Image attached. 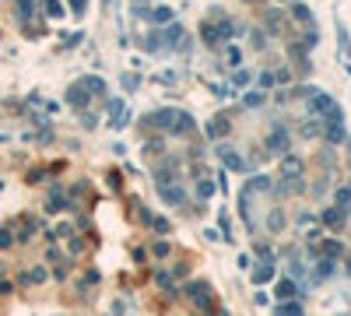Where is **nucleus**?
<instances>
[{"label": "nucleus", "instance_id": "nucleus-1", "mask_svg": "<svg viewBox=\"0 0 351 316\" xmlns=\"http://www.w3.org/2000/svg\"><path fill=\"white\" fill-rule=\"evenodd\" d=\"M232 35H239V25H204V42L207 46H214L222 39H232Z\"/></svg>", "mask_w": 351, "mask_h": 316}, {"label": "nucleus", "instance_id": "nucleus-2", "mask_svg": "<svg viewBox=\"0 0 351 316\" xmlns=\"http://www.w3.org/2000/svg\"><path fill=\"white\" fill-rule=\"evenodd\" d=\"M186 295H190L193 302L200 306V309H211L214 306V299H211V288H207V281H193L186 284Z\"/></svg>", "mask_w": 351, "mask_h": 316}, {"label": "nucleus", "instance_id": "nucleus-3", "mask_svg": "<svg viewBox=\"0 0 351 316\" xmlns=\"http://www.w3.org/2000/svg\"><path fill=\"white\" fill-rule=\"evenodd\" d=\"M313 113H319V116H330V120H337V102H334L330 95H313Z\"/></svg>", "mask_w": 351, "mask_h": 316}, {"label": "nucleus", "instance_id": "nucleus-4", "mask_svg": "<svg viewBox=\"0 0 351 316\" xmlns=\"http://www.w3.org/2000/svg\"><path fill=\"white\" fill-rule=\"evenodd\" d=\"M88 98H92V92H88V88H85V85H81V81H77V85H70V88H67V102H70V106H74V109H85V106H88Z\"/></svg>", "mask_w": 351, "mask_h": 316}, {"label": "nucleus", "instance_id": "nucleus-5", "mask_svg": "<svg viewBox=\"0 0 351 316\" xmlns=\"http://www.w3.org/2000/svg\"><path fill=\"white\" fill-rule=\"evenodd\" d=\"M267 148H271V155H281V151H288V134L281 130V126L267 137Z\"/></svg>", "mask_w": 351, "mask_h": 316}, {"label": "nucleus", "instance_id": "nucleus-6", "mask_svg": "<svg viewBox=\"0 0 351 316\" xmlns=\"http://www.w3.org/2000/svg\"><path fill=\"white\" fill-rule=\"evenodd\" d=\"M218 155H222V158H225V165H228V169H235V172H246V169H250V165H246L242 158L235 155L232 148H225V144H222V148H218Z\"/></svg>", "mask_w": 351, "mask_h": 316}, {"label": "nucleus", "instance_id": "nucleus-7", "mask_svg": "<svg viewBox=\"0 0 351 316\" xmlns=\"http://www.w3.org/2000/svg\"><path fill=\"white\" fill-rule=\"evenodd\" d=\"M151 120H155L161 130H176V109H158Z\"/></svg>", "mask_w": 351, "mask_h": 316}, {"label": "nucleus", "instance_id": "nucleus-8", "mask_svg": "<svg viewBox=\"0 0 351 316\" xmlns=\"http://www.w3.org/2000/svg\"><path fill=\"white\" fill-rule=\"evenodd\" d=\"M144 18H148V21H155V25H158V21H161V25H172V11H169V7H151Z\"/></svg>", "mask_w": 351, "mask_h": 316}, {"label": "nucleus", "instance_id": "nucleus-9", "mask_svg": "<svg viewBox=\"0 0 351 316\" xmlns=\"http://www.w3.org/2000/svg\"><path fill=\"white\" fill-rule=\"evenodd\" d=\"M228 116H214V120H211V123H207V134H211V137H225V134H228Z\"/></svg>", "mask_w": 351, "mask_h": 316}, {"label": "nucleus", "instance_id": "nucleus-10", "mask_svg": "<svg viewBox=\"0 0 351 316\" xmlns=\"http://www.w3.org/2000/svg\"><path fill=\"white\" fill-rule=\"evenodd\" d=\"M14 14H18L21 25H29L32 21V0H14Z\"/></svg>", "mask_w": 351, "mask_h": 316}, {"label": "nucleus", "instance_id": "nucleus-11", "mask_svg": "<svg viewBox=\"0 0 351 316\" xmlns=\"http://www.w3.org/2000/svg\"><path fill=\"white\" fill-rule=\"evenodd\" d=\"M323 221L334 225V228H341V225H344V207H330V211L323 215Z\"/></svg>", "mask_w": 351, "mask_h": 316}, {"label": "nucleus", "instance_id": "nucleus-12", "mask_svg": "<svg viewBox=\"0 0 351 316\" xmlns=\"http://www.w3.org/2000/svg\"><path fill=\"white\" fill-rule=\"evenodd\" d=\"M42 11H46L49 18H64V4H60V0H42Z\"/></svg>", "mask_w": 351, "mask_h": 316}, {"label": "nucleus", "instance_id": "nucleus-13", "mask_svg": "<svg viewBox=\"0 0 351 316\" xmlns=\"http://www.w3.org/2000/svg\"><path fill=\"white\" fill-rule=\"evenodd\" d=\"M274 316H302V306L299 302H285V306H278Z\"/></svg>", "mask_w": 351, "mask_h": 316}, {"label": "nucleus", "instance_id": "nucleus-14", "mask_svg": "<svg viewBox=\"0 0 351 316\" xmlns=\"http://www.w3.org/2000/svg\"><path fill=\"white\" fill-rule=\"evenodd\" d=\"M81 85H85V88H88L92 95L105 92V81H102V77H81Z\"/></svg>", "mask_w": 351, "mask_h": 316}, {"label": "nucleus", "instance_id": "nucleus-15", "mask_svg": "<svg viewBox=\"0 0 351 316\" xmlns=\"http://www.w3.org/2000/svg\"><path fill=\"white\" fill-rule=\"evenodd\" d=\"M327 137H330L334 144H337V141H344V126L337 123V120H330V130H327Z\"/></svg>", "mask_w": 351, "mask_h": 316}, {"label": "nucleus", "instance_id": "nucleus-16", "mask_svg": "<svg viewBox=\"0 0 351 316\" xmlns=\"http://www.w3.org/2000/svg\"><path fill=\"white\" fill-rule=\"evenodd\" d=\"M271 278H274V267H267V264H263V267H256V274H253V281H256V284L271 281Z\"/></svg>", "mask_w": 351, "mask_h": 316}, {"label": "nucleus", "instance_id": "nucleus-17", "mask_svg": "<svg viewBox=\"0 0 351 316\" xmlns=\"http://www.w3.org/2000/svg\"><path fill=\"white\" fill-rule=\"evenodd\" d=\"M14 246V235H11V228H0V250H11Z\"/></svg>", "mask_w": 351, "mask_h": 316}, {"label": "nucleus", "instance_id": "nucleus-18", "mask_svg": "<svg viewBox=\"0 0 351 316\" xmlns=\"http://www.w3.org/2000/svg\"><path fill=\"white\" fill-rule=\"evenodd\" d=\"M291 14H295L299 21H306V25H313V14H309L306 7H291Z\"/></svg>", "mask_w": 351, "mask_h": 316}, {"label": "nucleus", "instance_id": "nucleus-19", "mask_svg": "<svg viewBox=\"0 0 351 316\" xmlns=\"http://www.w3.org/2000/svg\"><path fill=\"white\" fill-rule=\"evenodd\" d=\"M291 292H295V281H281V284H278V295H281V299H288Z\"/></svg>", "mask_w": 351, "mask_h": 316}, {"label": "nucleus", "instance_id": "nucleus-20", "mask_svg": "<svg viewBox=\"0 0 351 316\" xmlns=\"http://www.w3.org/2000/svg\"><path fill=\"white\" fill-rule=\"evenodd\" d=\"M319 253H327V256H337V253H341V246H337V243H323V246H319Z\"/></svg>", "mask_w": 351, "mask_h": 316}, {"label": "nucleus", "instance_id": "nucleus-21", "mask_svg": "<svg viewBox=\"0 0 351 316\" xmlns=\"http://www.w3.org/2000/svg\"><path fill=\"white\" fill-rule=\"evenodd\" d=\"M246 85H250V70H239L235 74V88H246Z\"/></svg>", "mask_w": 351, "mask_h": 316}, {"label": "nucleus", "instance_id": "nucleus-22", "mask_svg": "<svg viewBox=\"0 0 351 316\" xmlns=\"http://www.w3.org/2000/svg\"><path fill=\"white\" fill-rule=\"evenodd\" d=\"M197 190H200V197H211V193H214V183H211V179H204Z\"/></svg>", "mask_w": 351, "mask_h": 316}, {"label": "nucleus", "instance_id": "nucleus-23", "mask_svg": "<svg viewBox=\"0 0 351 316\" xmlns=\"http://www.w3.org/2000/svg\"><path fill=\"white\" fill-rule=\"evenodd\" d=\"M85 7H88V0H70V11L74 14H85Z\"/></svg>", "mask_w": 351, "mask_h": 316}, {"label": "nucleus", "instance_id": "nucleus-24", "mask_svg": "<svg viewBox=\"0 0 351 316\" xmlns=\"http://www.w3.org/2000/svg\"><path fill=\"white\" fill-rule=\"evenodd\" d=\"M330 271H334V264H319V267H316V278H327Z\"/></svg>", "mask_w": 351, "mask_h": 316}, {"label": "nucleus", "instance_id": "nucleus-25", "mask_svg": "<svg viewBox=\"0 0 351 316\" xmlns=\"http://www.w3.org/2000/svg\"><path fill=\"white\" fill-rule=\"evenodd\" d=\"M123 88H127V92H133V88H137V77H133V74H127V77H123Z\"/></svg>", "mask_w": 351, "mask_h": 316}, {"label": "nucleus", "instance_id": "nucleus-26", "mask_svg": "<svg viewBox=\"0 0 351 316\" xmlns=\"http://www.w3.org/2000/svg\"><path fill=\"white\" fill-rule=\"evenodd\" d=\"M260 102H263V95H256V92L246 95V106H260Z\"/></svg>", "mask_w": 351, "mask_h": 316}, {"label": "nucleus", "instance_id": "nucleus-27", "mask_svg": "<svg viewBox=\"0 0 351 316\" xmlns=\"http://www.w3.org/2000/svg\"><path fill=\"white\" fill-rule=\"evenodd\" d=\"M102 4H109V0H102Z\"/></svg>", "mask_w": 351, "mask_h": 316}, {"label": "nucleus", "instance_id": "nucleus-28", "mask_svg": "<svg viewBox=\"0 0 351 316\" xmlns=\"http://www.w3.org/2000/svg\"><path fill=\"white\" fill-rule=\"evenodd\" d=\"M218 316H225V313H218Z\"/></svg>", "mask_w": 351, "mask_h": 316}]
</instances>
